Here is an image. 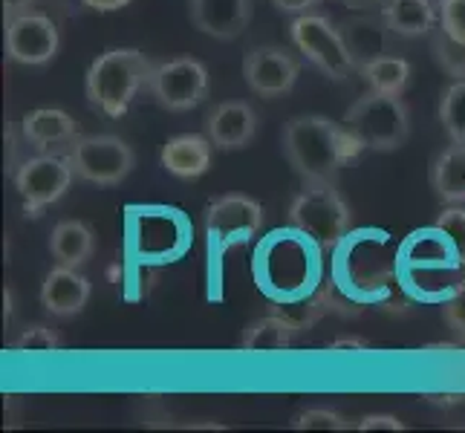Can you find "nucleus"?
Here are the masks:
<instances>
[{"mask_svg": "<svg viewBox=\"0 0 465 433\" xmlns=\"http://www.w3.org/2000/svg\"><path fill=\"white\" fill-rule=\"evenodd\" d=\"M283 153L303 182H335L347 162L359 159L364 144L344 122L327 116H295L283 127Z\"/></svg>", "mask_w": 465, "mask_h": 433, "instance_id": "f257e3e1", "label": "nucleus"}, {"mask_svg": "<svg viewBox=\"0 0 465 433\" xmlns=\"http://www.w3.org/2000/svg\"><path fill=\"white\" fill-rule=\"evenodd\" d=\"M73 176V165L64 153H38L24 159L18 171L12 173V180L24 200V212L29 217H41L44 208H50L67 194Z\"/></svg>", "mask_w": 465, "mask_h": 433, "instance_id": "1a4fd4ad", "label": "nucleus"}, {"mask_svg": "<svg viewBox=\"0 0 465 433\" xmlns=\"http://www.w3.org/2000/svg\"><path fill=\"white\" fill-rule=\"evenodd\" d=\"M292 428L295 430H344L347 419L341 413L330 410V408H310V410H303V413L295 416Z\"/></svg>", "mask_w": 465, "mask_h": 433, "instance_id": "bb28decb", "label": "nucleus"}, {"mask_svg": "<svg viewBox=\"0 0 465 433\" xmlns=\"http://www.w3.org/2000/svg\"><path fill=\"white\" fill-rule=\"evenodd\" d=\"M295 332L298 330H295L292 320H286L281 315H266V318H258L254 324H249L243 330L240 347H243L246 352H278V349L292 347Z\"/></svg>", "mask_w": 465, "mask_h": 433, "instance_id": "412c9836", "label": "nucleus"}, {"mask_svg": "<svg viewBox=\"0 0 465 433\" xmlns=\"http://www.w3.org/2000/svg\"><path fill=\"white\" fill-rule=\"evenodd\" d=\"M364 75V82L371 90H379V93H393V95H402L411 84V75H413V67L411 61L399 58V55H381L376 61H371L367 67L359 70Z\"/></svg>", "mask_w": 465, "mask_h": 433, "instance_id": "4be33fe9", "label": "nucleus"}, {"mask_svg": "<svg viewBox=\"0 0 465 433\" xmlns=\"http://www.w3.org/2000/svg\"><path fill=\"white\" fill-rule=\"evenodd\" d=\"M90 300V280L73 266H55L41 283V307L55 318L78 315Z\"/></svg>", "mask_w": 465, "mask_h": 433, "instance_id": "dca6fc26", "label": "nucleus"}, {"mask_svg": "<svg viewBox=\"0 0 465 433\" xmlns=\"http://www.w3.org/2000/svg\"><path fill=\"white\" fill-rule=\"evenodd\" d=\"M440 122L445 127L448 139L465 144V78H457V82L442 93Z\"/></svg>", "mask_w": 465, "mask_h": 433, "instance_id": "5701e85b", "label": "nucleus"}, {"mask_svg": "<svg viewBox=\"0 0 465 433\" xmlns=\"http://www.w3.org/2000/svg\"><path fill=\"white\" fill-rule=\"evenodd\" d=\"M440 4V26L454 38L465 41V0H437Z\"/></svg>", "mask_w": 465, "mask_h": 433, "instance_id": "cd10ccee", "label": "nucleus"}, {"mask_svg": "<svg viewBox=\"0 0 465 433\" xmlns=\"http://www.w3.org/2000/svg\"><path fill=\"white\" fill-rule=\"evenodd\" d=\"M78 136V122L58 107L32 110L21 122V139L38 153H67Z\"/></svg>", "mask_w": 465, "mask_h": 433, "instance_id": "ddd939ff", "label": "nucleus"}, {"mask_svg": "<svg viewBox=\"0 0 465 433\" xmlns=\"http://www.w3.org/2000/svg\"><path fill=\"white\" fill-rule=\"evenodd\" d=\"M434 229L445 237V246L457 254L460 263H465V208H462V202H451L448 208H442Z\"/></svg>", "mask_w": 465, "mask_h": 433, "instance_id": "393cba45", "label": "nucleus"}, {"mask_svg": "<svg viewBox=\"0 0 465 433\" xmlns=\"http://www.w3.org/2000/svg\"><path fill=\"white\" fill-rule=\"evenodd\" d=\"M332 352H341V349H367V341L364 339H356V335H344V339H335L330 344Z\"/></svg>", "mask_w": 465, "mask_h": 433, "instance_id": "72a5a7b5", "label": "nucleus"}, {"mask_svg": "<svg viewBox=\"0 0 465 433\" xmlns=\"http://www.w3.org/2000/svg\"><path fill=\"white\" fill-rule=\"evenodd\" d=\"M64 156L70 159L78 180L93 185H119L136 168V153L131 144L110 133L78 136Z\"/></svg>", "mask_w": 465, "mask_h": 433, "instance_id": "423d86ee", "label": "nucleus"}, {"mask_svg": "<svg viewBox=\"0 0 465 433\" xmlns=\"http://www.w3.org/2000/svg\"><path fill=\"white\" fill-rule=\"evenodd\" d=\"M344 6L356 9V12H367V9H381L384 0H344Z\"/></svg>", "mask_w": 465, "mask_h": 433, "instance_id": "c9c22d12", "label": "nucleus"}, {"mask_svg": "<svg viewBox=\"0 0 465 433\" xmlns=\"http://www.w3.org/2000/svg\"><path fill=\"white\" fill-rule=\"evenodd\" d=\"M350 205L335 182H303L290 205V222L321 249H335L350 229Z\"/></svg>", "mask_w": 465, "mask_h": 433, "instance_id": "20e7f679", "label": "nucleus"}, {"mask_svg": "<svg viewBox=\"0 0 465 433\" xmlns=\"http://www.w3.org/2000/svg\"><path fill=\"white\" fill-rule=\"evenodd\" d=\"M82 4L90 6L93 12H116V9L131 4V0H82Z\"/></svg>", "mask_w": 465, "mask_h": 433, "instance_id": "473e14b6", "label": "nucleus"}, {"mask_svg": "<svg viewBox=\"0 0 465 433\" xmlns=\"http://www.w3.org/2000/svg\"><path fill=\"white\" fill-rule=\"evenodd\" d=\"M442 315H445V324L454 330V335L460 341H465V283L457 289V292L445 300L442 307Z\"/></svg>", "mask_w": 465, "mask_h": 433, "instance_id": "c85d7f7f", "label": "nucleus"}, {"mask_svg": "<svg viewBox=\"0 0 465 433\" xmlns=\"http://www.w3.org/2000/svg\"><path fill=\"white\" fill-rule=\"evenodd\" d=\"M359 430H405V422L393 413H367L356 425Z\"/></svg>", "mask_w": 465, "mask_h": 433, "instance_id": "c756f323", "label": "nucleus"}, {"mask_svg": "<svg viewBox=\"0 0 465 433\" xmlns=\"http://www.w3.org/2000/svg\"><path fill=\"white\" fill-rule=\"evenodd\" d=\"M212 151L214 142L200 133H180L171 136L163 144L159 162L168 173H173L176 180H200V176L212 168Z\"/></svg>", "mask_w": 465, "mask_h": 433, "instance_id": "f3484780", "label": "nucleus"}, {"mask_svg": "<svg viewBox=\"0 0 465 433\" xmlns=\"http://www.w3.org/2000/svg\"><path fill=\"white\" fill-rule=\"evenodd\" d=\"M35 4H38V0H4V18H15V15L32 9Z\"/></svg>", "mask_w": 465, "mask_h": 433, "instance_id": "f704fd0d", "label": "nucleus"}, {"mask_svg": "<svg viewBox=\"0 0 465 433\" xmlns=\"http://www.w3.org/2000/svg\"><path fill=\"white\" fill-rule=\"evenodd\" d=\"M422 399L428 405H437V408H457L465 405V393H422Z\"/></svg>", "mask_w": 465, "mask_h": 433, "instance_id": "2f4dec72", "label": "nucleus"}, {"mask_svg": "<svg viewBox=\"0 0 465 433\" xmlns=\"http://www.w3.org/2000/svg\"><path fill=\"white\" fill-rule=\"evenodd\" d=\"M50 251L61 266L82 269L95 251V234L82 220H61L50 234Z\"/></svg>", "mask_w": 465, "mask_h": 433, "instance_id": "6ab92c4d", "label": "nucleus"}, {"mask_svg": "<svg viewBox=\"0 0 465 433\" xmlns=\"http://www.w3.org/2000/svg\"><path fill=\"white\" fill-rule=\"evenodd\" d=\"M153 73V61L131 46H116V50L102 53L90 64L84 78L87 102L102 110L110 119H122L131 110L134 99L148 90V78Z\"/></svg>", "mask_w": 465, "mask_h": 433, "instance_id": "f03ea898", "label": "nucleus"}, {"mask_svg": "<svg viewBox=\"0 0 465 433\" xmlns=\"http://www.w3.org/2000/svg\"><path fill=\"white\" fill-rule=\"evenodd\" d=\"M344 127L356 136L364 151L391 153L411 136V110L402 95L367 90L344 113Z\"/></svg>", "mask_w": 465, "mask_h": 433, "instance_id": "7ed1b4c3", "label": "nucleus"}, {"mask_svg": "<svg viewBox=\"0 0 465 433\" xmlns=\"http://www.w3.org/2000/svg\"><path fill=\"white\" fill-rule=\"evenodd\" d=\"M301 75V61L283 46H254L243 58V78L261 99H281Z\"/></svg>", "mask_w": 465, "mask_h": 433, "instance_id": "9b49d317", "label": "nucleus"}, {"mask_svg": "<svg viewBox=\"0 0 465 433\" xmlns=\"http://www.w3.org/2000/svg\"><path fill=\"white\" fill-rule=\"evenodd\" d=\"M194 29L217 41H234L252 24L254 0H188Z\"/></svg>", "mask_w": 465, "mask_h": 433, "instance_id": "f8f14e48", "label": "nucleus"}, {"mask_svg": "<svg viewBox=\"0 0 465 433\" xmlns=\"http://www.w3.org/2000/svg\"><path fill=\"white\" fill-rule=\"evenodd\" d=\"M151 99L171 113H185L208 99V70L197 58H171L153 64L148 78Z\"/></svg>", "mask_w": 465, "mask_h": 433, "instance_id": "6e6552de", "label": "nucleus"}, {"mask_svg": "<svg viewBox=\"0 0 465 433\" xmlns=\"http://www.w3.org/2000/svg\"><path fill=\"white\" fill-rule=\"evenodd\" d=\"M290 35H292V44L298 46V53L310 64H315V67L327 78H332V82H344L347 75L356 73V61H352L347 50L341 26H335L324 15H315V12L295 15Z\"/></svg>", "mask_w": 465, "mask_h": 433, "instance_id": "39448f33", "label": "nucleus"}, {"mask_svg": "<svg viewBox=\"0 0 465 433\" xmlns=\"http://www.w3.org/2000/svg\"><path fill=\"white\" fill-rule=\"evenodd\" d=\"M61 32L50 15L26 9L15 18H6V55L15 64L44 67L58 55Z\"/></svg>", "mask_w": 465, "mask_h": 433, "instance_id": "9d476101", "label": "nucleus"}, {"mask_svg": "<svg viewBox=\"0 0 465 433\" xmlns=\"http://www.w3.org/2000/svg\"><path fill=\"white\" fill-rule=\"evenodd\" d=\"M266 212L258 200L246 194L217 197L205 208V237L212 254H226L234 246H246L249 240L263 229Z\"/></svg>", "mask_w": 465, "mask_h": 433, "instance_id": "0eeeda50", "label": "nucleus"}, {"mask_svg": "<svg viewBox=\"0 0 465 433\" xmlns=\"http://www.w3.org/2000/svg\"><path fill=\"white\" fill-rule=\"evenodd\" d=\"M430 185H434L437 197L451 205L465 202V144L454 142L451 148H445L434 165H430Z\"/></svg>", "mask_w": 465, "mask_h": 433, "instance_id": "aec40b11", "label": "nucleus"}, {"mask_svg": "<svg viewBox=\"0 0 465 433\" xmlns=\"http://www.w3.org/2000/svg\"><path fill=\"white\" fill-rule=\"evenodd\" d=\"M379 12L399 38H420L440 26V4L434 0H384Z\"/></svg>", "mask_w": 465, "mask_h": 433, "instance_id": "a211bd4d", "label": "nucleus"}, {"mask_svg": "<svg viewBox=\"0 0 465 433\" xmlns=\"http://www.w3.org/2000/svg\"><path fill=\"white\" fill-rule=\"evenodd\" d=\"M61 347V335L46 324H29L12 339V349L21 352H55Z\"/></svg>", "mask_w": 465, "mask_h": 433, "instance_id": "a878e982", "label": "nucleus"}, {"mask_svg": "<svg viewBox=\"0 0 465 433\" xmlns=\"http://www.w3.org/2000/svg\"><path fill=\"white\" fill-rule=\"evenodd\" d=\"M341 35L347 41V50H350L352 61H356V70L367 67V64L381 55L393 53V29L381 18V12L379 15H367V12L352 15V18H347L341 24Z\"/></svg>", "mask_w": 465, "mask_h": 433, "instance_id": "2eb2a0df", "label": "nucleus"}, {"mask_svg": "<svg viewBox=\"0 0 465 433\" xmlns=\"http://www.w3.org/2000/svg\"><path fill=\"white\" fill-rule=\"evenodd\" d=\"M430 46H434V58L440 61V67L448 75L465 78V41L454 38L451 32L437 26L434 32H430Z\"/></svg>", "mask_w": 465, "mask_h": 433, "instance_id": "b1692460", "label": "nucleus"}, {"mask_svg": "<svg viewBox=\"0 0 465 433\" xmlns=\"http://www.w3.org/2000/svg\"><path fill=\"white\" fill-rule=\"evenodd\" d=\"M205 136L220 151H243L258 136V113L249 102H220L205 116Z\"/></svg>", "mask_w": 465, "mask_h": 433, "instance_id": "4468645a", "label": "nucleus"}, {"mask_svg": "<svg viewBox=\"0 0 465 433\" xmlns=\"http://www.w3.org/2000/svg\"><path fill=\"white\" fill-rule=\"evenodd\" d=\"M272 4L286 15H303V12H312L315 6H321L324 0H272Z\"/></svg>", "mask_w": 465, "mask_h": 433, "instance_id": "7c9ffc66", "label": "nucleus"}]
</instances>
